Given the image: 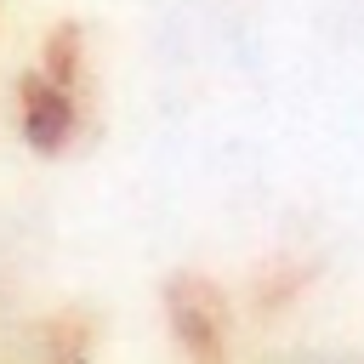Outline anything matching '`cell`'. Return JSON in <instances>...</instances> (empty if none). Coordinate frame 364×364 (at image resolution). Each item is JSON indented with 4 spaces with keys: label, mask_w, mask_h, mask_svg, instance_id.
Instances as JSON below:
<instances>
[{
    "label": "cell",
    "mask_w": 364,
    "mask_h": 364,
    "mask_svg": "<svg viewBox=\"0 0 364 364\" xmlns=\"http://www.w3.org/2000/svg\"><path fill=\"white\" fill-rule=\"evenodd\" d=\"M159 318H165L171 347L188 364H228L233 358V307H228V290L210 273H199V267L165 273Z\"/></svg>",
    "instance_id": "2"
},
{
    "label": "cell",
    "mask_w": 364,
    "mask_h": 364,
    "mask_svg": "<svg viewBox=\"0 0 364 364\" xmlns=\"http://www.w3.org/2000/svg\"><path fill=\"white\" fill-rule=\"evenodd\" d=\"M97 353V324L80 307H63L40 324V364H91Z\"/></svg>",
    "instance_id": "3"
},
{
    "label": "cell",
    "mask_w": 364,
    "mask_h": 364,
    "mask_svg": "<svg viewBox=\"0 0 364 364\" xmlns=\"http://www.w3.org/2000/svg\"><path fill=\"white\" fill-rule=\"evenodd\" d=\"M11 119L28 154L68 159L97 131V80H91V34L80 17H57L34 57L11 85Z\"/></svg>",
    "instance_id": "1"
}]
</instances>
